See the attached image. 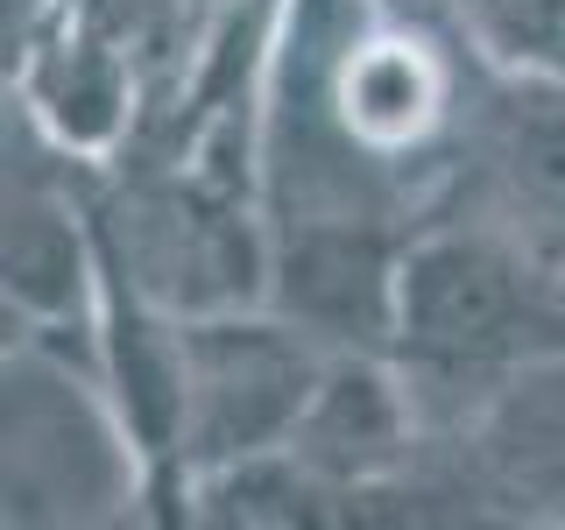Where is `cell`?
Returning <instances> with one entry per match:
<instances>
[{
    "mask_svg": "<svg viewBox=\"0 0 565 530\" xmlns=\"http://www.w3.org/2000/svg\"><path fill=\"white\" fill-rule=\"evenodd\" d=\"M473 488L523 517H565V353L530 361L473 411Z\"/></svg>",
    "mask_w": 565,
    "mask_h": 530,
    "instance_id": "7",
    "label": "cell"
},
{
    "mask_svg": "<svg viewBox=\"0 0 565 530\" xmlns=\"http://www.w3.org/2000/svg\"><path fill=\"white\" fill-rule=\"evenodd\" d=\"M290 453L361 502L411 459V389L375 361V347L340 353L318 375L305 417L290 432Z\"/></svg>",
    "mask_w": 565,
    "mask_h": 530,
    "instance_id": "4",
    "label": "cell"
},
{
    "mask_svg": "<svg viewBox=\"0 0 565 530\" xmlns=\"http://www.w3.org/2000/svg\"><path fill=\"white\" fill-rule=\"evenodd\" d=\"M128 495V459L85 403V389L43 353L8 361V523L106 517Z\"/></svg>",
    "mask_w": 565,
    "mask_h": 530,
    "instance_id": "3",
    "label": "cell"
},
{
    "mask_svg": "<svg viewBox=\"0 0 565 530\" xmlns=\"http://www.w3.org/2000/svg\"><path fill=\"white\" fill-rule=\"evenodd\" d=\"M8 290L29 311L78 305V226L64 220V199L35 177L8 184Z\"/></svg>",
    "mask_w": 565,
    "mask_h": 530,
    "instance_id": "9",
    "label": "cell"
},
{
    "mask_svg": "<svg viewBox=\"0 0 565 530\" xmlns=\"http://www.w3.org/2000/svg\"><path fill=\"white\" fill-rule=\"evenodd\" d=\"M396 353L424 389L467 382L494 396L530 361L565 353V269L502 220L438 226L403 247Z\"/></svg>",
    "mask_w": 565,
    "mask_h": 530,
    "instance_id": "1",
    "label": "cell"
},
{
    "mask_svg": "<svg viewBox=\"0 0 565 530\" xmlns=\"http://www.w3.org/2000/svg\"><path fill=\"white\" fill-rule=\"evenodd\" d=\"M481 149H488L494 220L565 269V78L523 71L488 106Z\"/></svg>",
    "mask_w": 565,
    "mask_h": 530,
    "instance_id": "6",
    "label": "cell"
},
{
    "mask_svg": "<svg viewBox=\"0 0 565 530\" xmlns=\"http://www.w3.org/2000/svg\"><path fill=\"white\" fill-rule=\"evenodd\" d=\"M177 332H184V438H177V453L212 474L247 453L290 446L297 417L326 375L311 332L234 311H205Z\"/></svg>",
    "mask_w": 565,
    "mask_h": 530,
    "instance_id": "2",
    "label": "cell"
},
{
    "mask_svg": "<svg viewBox=\"0 0 565 530\" xmlns=\"http://www.w3.org/2000/svg\"><path fill=\"white\" fill-rule=\"evenodd\" d=\"M438 114V71L417 43H367L340 71V120L367 149H396L431 128Z\"/></svg>",
    "mask_w": 565,
    "mask_h": 530,
    "instance_id": "8",
    "label": "cell"
},
{
    "mask_svg": "<svg viewBox=\"0 0 565 530\" xmlns=\"http://www.w3.org/2000/svg\"><path fill=\"white\" fill-rule=\"evenodd\" d=\"M396 276L403 255H388L353 220H311L282 247V311L311 340H353V347H396Z\"/></svg>",
    "mask_w": 565,
    "mask_h": 530,
    "instance_id": "5",
    "label": "cell"
}]
</instances>
